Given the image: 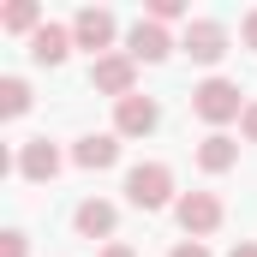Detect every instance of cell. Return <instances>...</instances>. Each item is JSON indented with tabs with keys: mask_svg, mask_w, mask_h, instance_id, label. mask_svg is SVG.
<instances>
[{
	"mask_svg": "<svg viewBox=\"0 0 257 257\" xmlns=\"http://www.w3.org/2000/svg\"><path fill=\"white\" fill-rule=\"evenodd\" d=\"M144 18H156V24H180V18H186V0H150ZM186 24H192V18H186Z\"/></svg>",
	"mask_w": 257,
	"mask_h": 257,
	"instance_id": "cell-16",
	"label": "cell"
},
{
	"mask_svg": "<svg viewBox=\"0 0 257 257\" xmlns=\"http://www.w3.org/2000/svg\"><path fill=\"white\" fill-rule=\"evenodd\" d=\"M227 257H257V239H239V245H233Z\"/></svg>",
	"mask_w": 257,
	"mask_h": 257,
	"instance_id": "cell-22",
	"label": "cell"
},
{
	"mask_svg": "<svg viewBox=\"0 0 257 257\" xmlns=\"http://www.w3.org/2000/svg\"><path fill=\"white\" fill-rule=\"evenodd\" d=\"M239 42H245V48H251V54H257V6H251V12H245V18H239Z\"/></svg>",
	"mask_w": 257,
	"mask_h": 257,
	"instance_id": "cell-18",
	"label": "cell"
},
{
	"mask_svg": "<svg viewBox=\"0 0 257 257\" xmlns=\"http://www.w3.org/2000/svg\"><path fill=\"white\" fill-rule=\"evenodd\" d=\"M239 138H245V144H257V96H251V108H245V120H239Z\"/></svg>",
	"mask_w": 257,
	"mask_h": 257,
	"instance_id": "cell-20",
	"label": "cell"
},
{
	"mask_svg": "<svg viewBox=\"0 0 257 257\" xmlns=\"http://www.w3.org/2000/svg\"><path fill=\"white\" fill-rule=\"evenodd\" d=\"M174 48H180V42H174L168 24H156V18H138V24L126 30V54H132L138 66H162Z\"/></svg>",
	"mask_w": 257,
	"mask_h": 257,
	"instance_id": "cell-8",
	"label": "cell"
},
{
	"mask_svg": "<svg viewBox=\"0 0 257 257\" xmlns=\"http://www.w3.org/2000/svg\"><path fill=\"white\" fill-rule=\"evenodd\" d=\"M72 233H78V239H102V245H114V233H120V209H114L108 197H84V203L72 209Z\"/></svg>",
	"mask_w": 257,
	"mask_h": 257,
	"instance_id": "cell-9",
	"label": "cell"
},
{
	"mask_svg": "<svg viewBox=\"0 0 257 257\" xmlns=\"http://www.w3.org/2000/svg\"><path fill=\"white\" fill-rule=\"evenodd\" d=\"M96 257H138V251H132V245H120V239H114V245H102V251H96Z\"/></svg>",
	"mask_w": 257,
	"mask_h": 257,
	"instance_id": "cell-21",
	"label": "cell"
},
{
	"mask_svg": "<svg viewBox=\"0 0 257 257\" xmlns=\"http://www.w3.org/2000/svg\"><path fill=\"white\" fill-rule=\"evenodd\" d=\"M72 42L102 60V54H114V42H120V18H114L108 6H84V12H72Z\"/></svg>",
	"mask_w": 257,
	"mask_h": 257,
	"instance_id": "cell-6",
	"label": "cell"
},
{
	"mask_svg": "<svg viewBox=\"0 0 257 257\" xmlns=\"http://www.w3.org/2000/svg\"><path fill=\"white\" fill-rule=\"evenodd\" d=\"M156 126H162L156 96H126V102H114V132H120V138H150Z\"/></svg>",
	"mask_w": 257,
	"mask_h": 257,
	"instance_id": "cell-11",
	"label": "cell"
},
{
	"mask_svg": "<svg viewBox=\"0 0 257 257\" xmlns=\"http://www.w3.org/2000/svg\"><path fill=\"white\" fill-rule=\"evenodd\" d=\"M197 168H203L209 180L233 174V168H239V138H227V132H209V138H197Z\"/></svg>",
	"mask_w": 257,
	"mask_h": 257,
	"instance_id": "cell-12",
	"label": "cell"
},
{
	"mask_svg": "<svg viewBox=\"0 0 257 257\" xmlns=\"http://www.w3.org/2000/svg\"><path fill=\"white\" fill-rule=\"evenodd\" d=\"M168 257H215V251H209L203 239H180V245H174V251H168Z\"/></svg>",
	"mask_w": 257,
	"mask_h": 257,
	"instance_id": "cell-19",
	"label": "cell"
},
{
	"mask_svg": "<svg viewBox=\"0 0 257 257\" xmlns=\"http://www.w3.org/2000/svg\"><path fill=\"white\" fill-rule=\"evenodd\" d=\"M180 48H186L197 66H221L227 54H233V36H227V24H221V18H192V24H186V36H180Z\"/></svg>",
	"mask_w": 257,
	"mask_h": 257,
	"instance_id": "cell-5",
	"label": "cell"
},
{
	"mask_svg": "<svg viewBox=\"0 0 257 257\" xmlns=\"http://www.w3.org/2000/svg\"><path fill=\"white\" fill-rule=\"evenodd\" d=\"M60 168H66V156H60V144H54V138H24V144H18V156H12V174H18V180H30V186H48Z\"/></svg>",
	"mask_w": 257,
	"mask_h": 257,
	"instance_id": "cell-7",
	"label": "cell"
},
{
	"mask_svg": "<svg viewBox=\"0 0 257 257\" xmlns=\"http://www.w3.org/2000/svg\"><path fill=\"white\" fill-rule=\"evenodd\" d=\"M114 162H120V132H84L72 144V168H84V174H102Z\"/></svg>",
	"mask_w": 257,
	"mask_h": 257,
	"instance_id": "cell-10",
	"label": "cell"
},
{
	"mask_svg": "<svg viewBox=\"0 0 257 257\" xmlns=\"http://www.w3.org/2000/svg\"><path fill=\"white\" fill-rule=\"evenodd\" d=\"M90 90H96V96H114V102L138 96V60H132L126 48H114V54L90 60Z\"/></svg>",
	"mask_w": 257,
	"mask_h": 257,
	"instance_id": "cell-4",
	"label": "cell"
},
{
	"mask_svg": "<svg viewBox=\"0 0 257 257\" xmlns=\"http://www.w3.org/2000/svg\"><path fill=\"white\" fill-rule=\"evenodd\" d=\"M72 48H78V42H72V24H42V30L30 36V60L36 66H66Z\"/></svg>",
	"mask_w": 257,
	"mask_h": 257,
	"instance_id": "cell-13",
	"label": "cell"
},
{
	"mask_svg": "<svg viewBox=\"0 0 257 257\" xmlns=\"http://www.w3.org/2000/svg\"><path fill=\"white\" fill-rule=\"evenodd\" d=\"M48 18H42V6L36 0H12V6H0V30L6 36H36Z\"/></svg>",
	"mask_w": 257,
	"mask_h": 257,
	"instance_id": "cell-14",
	"label": "cell"
},
{
	"mask_svg": "<svg viewBox=\"0 0 257 257\" xmlns=\"http://www.w3.org/2000/svg\"><path fill=\"white\" fill-rule=\"evenodd\" d=\"M0 257H30V239H24V227H6V233H0Z\"/></svg>",
	"mask_w": 257,
	"mask_h": 257,
	"instance_id": "cell-17",
	"label": "cell"
},
{
	"mask_svg": "<svg viewBox=\"0 0 257 257\" xmlns=\"http://www.w3.org/2000/svg\"><path fill=\"white\" fill-rule=\"evenodd\" d=\"M126 203H132V209H144V215L174 209V203H180L174 168H168V162H138V168H126Z\"/></svg>",
	"mask_w": 257,
	"mask_h": 257,
	"instance_id": "cell-2",
	"label": "cell"
},
{
	"mask_svg": "<svg viewBox=\"0 0 257 257\" xmlns=\"http://www.w3.org/2000/svg\"><path fill=\"white\" fill-rule=\"evenodd\" d=\"M245 108H251V96L239 90V78L209 72L203 84H192V114H197L209 132H221V126H233V120H245Z\"/></svg>",
	"mask_w": 257,
	"mask_h": 257,
	"instance_id": "cell-1",
	"label": "cell"
},
{
	"mask_svg": "<svg viewBox=\"0 0 257 257\" xmlns=\"http://www.w3.org/2000/svg\"><path fill=\"white\" fill-rule=\"evenodd\" d=\"M174 221H180V233H186V239H209V233L227 221V209H221V197H215V192H180Z\"/></svg>",
	"mask_w": 257,
	"mask_h": 257,
	"instance_id": "cell-3",
	"label": "cell"
},
{
	"mask_svg": "<svg viewBox=\"0 0 257 257\" xmlns=\"http://www.w3.org/2000/svg\"><path fill=\"white\" fill-rule=\"evenodd\" d=\"M30 102H36V90L24 78H0V120H24Z\"/></svg>",
	"mask_w": 257,
	"mask_h": 257,
	"instance_id": "cell-15",
	"label": "cell"
}]
</instances>
